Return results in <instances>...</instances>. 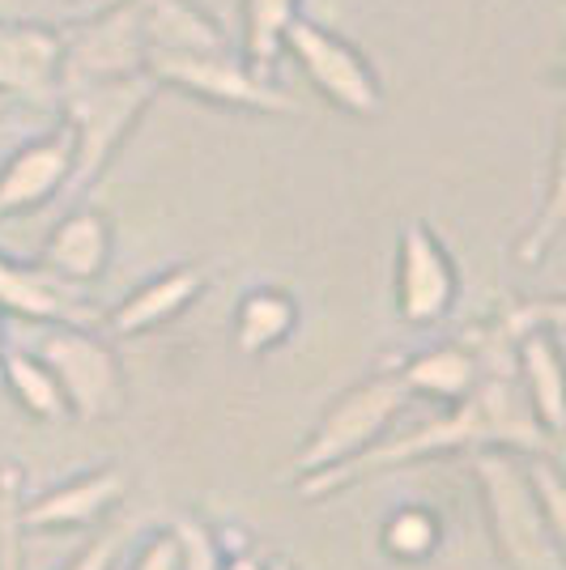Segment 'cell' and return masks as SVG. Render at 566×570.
Here are the masks:
<instances>
[{"mask_svg": "<svg viewBox=\"0 0 566 570\" xmlns=\"http://www.w3.org/2000/svg\"><path fill=\"white\" fill-rule=\"evenodd\" d=\"M481 362V380L472 383L469 396L448 404V413H439L435 422L397 434V439H379L367 452L350 455L341 464H332L324 473L299 476V499H329L336 490L354 485L358 476L383 473L392 464L426 460V455L443 452H481V448H511L524 455H558V439L545 434L537 422L533 404L524 396L516 375V354L511 357H477Z\"/></svg>", "mask_w": 566, "mask_h": 570, "instance_id": "1", "label": "cell"}, {"mask_svg": "<svg viewBox=\"0 0 566 570\" xmlns=\"http://www.w3.org/2000/svg\"><path fill=\"white\" fill-rule=\"evenodd\" d=\"M158 98V86L149 72H128L111 81H86L69 86L56 95L60 119L72 128V179L69 191L90 188L107 163L116 158V149L145 119L149 102Z\"/></svg>", "mask_w": 566, "mask_h": 570, "instance_id": "2", "label": "cell"}, {"mask_svg": "<svg viewBox=\"0 0 566 570\" xmlns=\"http://www.w3.org/2000/svg\"><path fill=\"white\" fill-rule=\"evenodd\" d=\"M472 473L481 481V499L490 532L511 570H563V532L545 520L541 502L528 485V469L502 452H472Z\"/></svg>", "mask_w": 566, "mask_h": 570, "instance_id": "3", "label": "cell"}, {"mask_svg": "<svg viewBox=\"0 0 566 570\" xmlns=\"http://www.w3.org/2000/svg\"><path fill=\"white\" fill-rule=\"evenodd\" d=\"M145 72L158 90H179L209 107L247 116H299V102L273 81V72L247 65L231 48L222 51H154Z\"/></svg>", "mask_w": 566, "mask_h": 570, "instance_id": "4", "label": "cell"}, {"mask_svg": "<svg viewBox=\"0 0 566 570\" xmlns=\"http://www.w3.org/2000/svg\"><path fill=\"white\" fill-rule=\"evenodd\" d=\"M282 56L299 65V72L311 81V90L329 98L336 111L354 119L383 116L388 95H383V77H379L375 60L362 48H354L345 35H336L332 26L311 22L299 13L285 30Z\"/></svg>", "mask_w": 566, "mask_h": 570, "instance_id": "5", "label": "cell"}, {"mask_svg": "<svg viewBox=\"0 0 566 570\" xmlns=\"http://www.w3.org/2000/svg\"><path fill=\"white\" fill-rule=\"evenodd\" d=\"M404 404H409V387L401 383L397 371L350 387V392L329 409V417H324L320 430L308 439V448L299 452L294 473L299 476L324 473L332 464L367 452L371 443L383 439V430L392 426V417L401 413Z\"/></svg>", "mask_w": 566, "mask_h": 570, "instance_id": "6", "label": "cell"}, {"mask_svg": "<svg viewBox=\"0 0 566 570\" xmlns=\"http://www.w3.org/2000/svg\"><path fill=\"white\" fill-rule=\"evenodd\" d=\"M39 357L60 383L69 413L86 422H103L119 409V392H124L119 362L107 341L86 333V324H51L39 341Z\"/></svg>", "mask_w": 566, "mask_h": 570, "instance_id": "7", "label": "cell"}, {"mask_svg": "<svg viewBox=\"0 0 566 570\" xmlns=\"http://www.w3.org/2000/svg\"><path fill=\"white\" fill-rule=\"evenodd\" d=\"M145 56H149V48H145L142 18H137V0H116V4L98 9L95 18L65 30L60 90L145 72Z\"/></svg>", "mask_w": 566, "mask_h": 570, "instance_id": "8", "label": "cell"}, {"mask_svg": "<svg viewBox=\"0 0 566 570\" xmlns=\"http://www.w3.org/2000/svg\"><path fill=\"white\" fill-rule=\"evenodd\" d=\"M460 294V277L451 264L448 247L426 222H409L397 243V311L404 324L430 328L448 320Z\"/></svg>", "mask_w": 566, "mask_h": 570, "instance_id": "9", "label": "cell"}, {"mask_svg": "<svg viewBox=\"0 0 566 570\" xmlns=\"http://www.w3.org/2000/svg\"><path fill=\"white\" fill-rule=\"evenodd\" d=\"M65 30L30 18H0V98L56 107Z\"/></svg>", "mask_w": 566, "mask_h": 570, "instance_id": "10", "label": "cell"}, {"mask_svg": "<svg viewBox=\"0 0 566 570\" xmlns=\"http://www.w3.org/2000/svg\"><path fill=\"white\" fill-rule=\"evenodd\" d=\"M72 179V128L60 119L51 132L13 149L0 167V222L48 205L51 196L69 191Z\"/></svg>", "mask_w": 566, "mask_h": 570, "instance_id": "11", "label": "cell"}, {"mask_svg": "<svg viewBox=\"0 0 566 570\" xmlns=\"http://www.w3.org/2000/svg\"><path fill=\"white\" fill-rule=\"evenodd\" d=\"M0 315L30 324H95L98 311L81 298V285L48 273L43 264H18L0 256Z\"/></svg>", "mask_w": 566, "mask_h": 570, "instance_id": "12", "label": "cell"}, {"mask_svg": "<svg viewBox=\"0 0 566 570\" xmlns=\"http://www.w3.org/2000/svg\"><path fill=\"white\" fill-rule=\"evenodd\" d=\"M111 222L98 209H72L51 226L39 264L72 285H90L111 264Z\"/></svg>", "mask_w": 566, "mask_h": 570, "instance_id": "13", "label": "cell"}, {"mask_svg": "<svg viewBox=\"0 0 566 570\" xmlns=\"http://www.w3.org/2000/svg\"><path fill=\"white\" fill-rule=\"evenodd\" d=\"M128 485V476L119 469H95L86 476H72L69 485H56L43 499L22 507V528L48 532V528H86V523L103 520L119 502Z\"/></svg>", "mask_w": 566, "mask_h": 570, "instance_id": "14", "label": "cell"}, {"mask_svg": "<svg viewBox=\"0 0 566 570\" xmlns=\"http://www.w3.org/2000/svg\"><path fill=\"white\" fill-rule=\"evenodd\" d=\"M205 282H209V273L201 264H175V268H166V273L149 277L145 285H137L107 315V328L116 336H142L149 328H158V324H170L205 289Z\"/></svg>", "mask_w": 566, "mask_h": 570, "instance_id": "15", "label": "cell"}, {"mask_svg": "<svg viewBox=\"0 0 566 570\" xmlns=\"http://www.w3.org/2000/svg\"><path fill=\"white\" fill-rule=\"evenodd\" d=\"M149 56L154 51H222L231 48L222 22L201 0H137ZM145 56V60H149Z\"/></svg>", "mask_w": 566, "mask_h": 570, "instance_id": "16", "label": "cell"}, {"mask_svg": "<svg viewBox=\"0 0 566 570\" xmlns=\"http://www.w3.org/2000/svg\"><path fill=\"white\" fill-rule=\"evenodd\" d=\"M516 375L524 396L533 404L537 422L545 434L563 439V357H558V333L554 328H537V333L516 341Z\"/></svg>", "mask_w": 566, "mask_h": 570, "instance_id": "17", "label": "cell"}, {"mask_svg": "<svg viewBox=\"0 0 566 570\" xmlns=\"http://www.w3.org/2000/svg\"><path fill=\"white\" fill-rule=\"evenodd\" d=\"M397 375L409 387V396H439L451 404L469 396L472 383L481 380V362L465 341H456V345H435V350H422L418 357L401 362Z\"/></svg>", "mask_w": 566, "mask_h": 570, "instance_id": "18", "label": "cell"}, {"mask_svg": "<svg viewBox=\"0 0 566 570\" xmlns=\"http://www.w3.org/2000/svg\"><path fill=\"white\" fill-rule=\"evenodd\" d=\"M294 324H299V303L285 289L260 285L252 294H243L235 311V345L243 354H269L294 333Z\"/></svg>", "mask_w": 566, "mask_h": 570, "instance_id": "19", "label": "cell"}, {"mask_svg": "<svg viewBox=\"0 0 566 570\" xmlns=\"http://www.w3.org/2000/svg\"><path fill=\"white\" fill-rule=\"evenodd\" d=\"M0 387L13 392V401L26 413H35L39 422H60L69 417V401L60 392V383L43 366L39 354H22V350H0Z\"/></svg>", "mask_w": 566, "mask_h": 570, "instance_id": "20", "label": "cell"}, {"mask_svg": "<svg viewBox=\"0 0 566 570\" xmlns=\"http://www.w3.org/2000/svg\"><path fill=\"white\" fill-rule=\"evenodd\" d=\"M303 13V0H243V60L273 72L282 60L290 22Z\"/></svg>", "mask_w": 566, "mask_h": 570, "instance_id": "21", "label": "cell"}, {"mask_svg": "<svg viewBox=\"0 0 566 570\" xmlns=\"http://www.w3.org/2000/svg\"><path fill=\"white\" fill-rule=\"evenodd\" d=\"M563 222H566V145H563V132H558V141H554V163H549V184H545V200L537 217H533V226L519 235L516 243V261L524 268H533V264H541L549 252H554V243L563 238Z\"/></svg>", "mask_w": 566, "mask_h": 570, "instance_id": "22", "label": "cell"}, {"mask_svg": "<svg viewBox=\"0 0 566 570\" xmlns=\"http://www.w3.org/2000/svg\"><path fill=\"white\" fill-rule=\"evenodd\" d=\"M435 546H439V520L422 507H404V511H397L392 520L383 523V549L404 558V562L426 558Z\"/></svg>", "mask_w": 566, "mask_h": 570, "instance_id": "23", "label": "cell"}, {"mask_svg": "<svg viewBox=\"0 0 566 570\" xmlns=\"http://www.w3.org/2000/svg\"><path fill=\"white\" fill-rule=\"evenodd\" d=\"M0 570H22V473L0 464Z\"/></svg>", "mask_w": 566, "mask_h": 570, "instance_id": "24", "label": "cell"}, {"mask_svg": "<svg viewBox=\"0 0 566 570\" xmlns=\"http://www.w3.org/2000/svg\"><path fill=\"white\" fill-rule=\"evenodd\" d=\"M175 541H179V553H184V567L179 570H217L222 567V546L209 528L201 520H175Z\"/></svg>", "mask_w": 566, "mask_h": 570, "instance_id": "25", "label": "cell"}, {"mask_svg": "<svg viewBox=\"0 0 566 570\" xmlns=\"http://www.w3.org/2000/svg\"><path fill=\"white\" fill-rule=\"evenodd\" d=\"M528 485H533V494L541 502L549 528L563 532V481H558V469H554L545 455H533V464H528Z\"/></svg>", "mask_w": 566, "mask_h": 570, "instance_id": "26", "label": "cell"}, {"mask_svg": "<svg viewBox=\"0 0 566 570\" xmlns=\"http://www.w3.org/2000/svg\"><path fill=\"white\" fill-rule=\"evenodd\" d=\"M119 549H124V532L111 528V532H103L90 549H81V553H77V562L65 567V570H116Z\"/></svg>", "mask_w": 566, "mask_h": 570, "instance_id": "27", "label": "cell"}, {"mask_svg": "<svg viewBox=\"0 0 566 570\" xmlns=\"http://www.w3.org/2000/svg\"><path fill=\"white\" fill-rule=\"evenodd\" d=\"M184 567V553H179V541H175V532H163V537H154L149 546L137 553V562L133 570H179Z\"/></svg>", "mask_w": 566, "mask_h": 570, "instance_id": "28", "label": "cell"}, {"mask_svg": "<svg viewBox=\"0 0 566 570\" xmlns=\"http://www.w3.org/2000/svg\"><path fill=\"white\" fill-rule=\"evenodd\" d=\"M217 570H269L260 562L256 553H231V558H222V567Z\"/></svg>", "mask_w": 566, "mask_h": 570, "instance_id": "29", "label": "cell"}, {"mask_svg": "<svg viewBox=\"0 0 566 570\" xmlns=\"http://www.w3.org/2000/svg\"><path fill=\"white\" fill-rule=\"evenodd\" d=\"M4 111H9V102H4V98H0V116H4Z\"/></svg>", "mask_w": 566, "mask_h": 570, "instance_id": "30", "label": "cell"}, {"mask_svg": "<svg viewBox=\"0 0 566 570\" xmlns=\"http://www.w3.org/2000/svg\"><path fill=\"white\" fill-rule=\"evenodd\" d=\"M277 570H290V567H285V562H282V567H277Z\"/></svg>", "mask_w": 566, "mask_h": 570, "instance_id": "31", "label": "cell"}, {"mask_svg": "<svg viewBox=\"0 0 566 570\" xmlns=\"http://www.w3.org/2000/svg\"><path fill=\"white\" fill-rule=\"evenodd\" d=\"M0 350H4V345H0Z\"/></svg>", "mask_w": 566, "mask_h": 570, "instance_id": "32", "label": "cell"}]
</instances>
